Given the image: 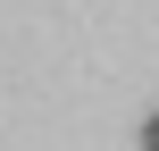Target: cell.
<instances>
[{
	"label": "cell",
	"instance_id": "cell-1",
	"mask_svg": "<svg viewBox=\"0 0 159 151\" xmlns=\"http://www.w3.org/2000/svg\"><path fill=\"white\" fill-rule=\"evenodd\" d=\"M143 151H159V109H151V118H143Z\"/></svg>",
	"mask_w": 159,
	"mask_h": 151
}]
</instances>
